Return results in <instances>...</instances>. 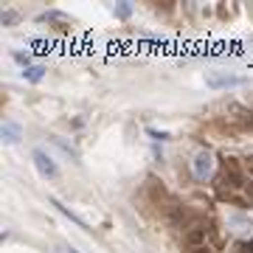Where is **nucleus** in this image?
Wrapping results in <instances>:
<instances>
[{
  "label": "nucleus",
  "mask_w": 253,
  "mask_h": 253,
  "mask_svg": "<svg viewBox=\"0 0 253 253\" xmlns=\"http://www.w3.org/2000/svg\"><path fill=\"white\" fill-rule=\"evenodd\" d=\"M217 186L222 191H239L245 186V172H242V163L236 158H222L219 161V174H217Z\"/></svg>",
  "instance_id": "nucleus-1"
},
{
  "label": "nucleus",
  "mask_w": 253,
  "mask_h": 253,
  "mask_svg": "<svg viewBox=\"0 0 253 253\" xmlns=\"http://www.w3.org/2000/svg\"><path fill=\"white\" fill-rule=\"evenodd\" d=\"M31 163H34V169L40 172L42 180H56V177H59V166H56V161L45 152V149L37 146L34 152H31Z\"/></svg>",
  "instance_id": "nucleus-2"
},
{
  "label": "nucleus",
  "mask_w": 253,
  "mask_h": 253,
  "mask_svg": "<svg viewBox=\"0 0 253 253\" xmlns=\"http://www.w3.org/2000/svg\"><path fill=\"white\" fill-rule=\"evenodd\" d=\"M217 169V161H214V152H208V149H200L194 158H191V174L197 177L200 183H206L211 174Z\"/></svg>",
  "instance_id": "nucleus-3"
},
{
  "label": "nucleus",
  "mask_w": 253,
  "mask_h": 253,
  "mask_svg": "<svg viewBox=\"0 0 253 253\" xmlns=\"http://www.w3.org/2000/svg\"><path fill=\"white\" fill-rule=\"evenodd\" d=\"M20 138H23V124L14 121V118H6V121L0 124V141H3V146L20 144Z\"/></svg>",
  "instance_id": "nucleus-4"
},
{
  "label": "nucleus",
  "mask_w": 253,
  "mask_h": 253,
  "mask_svg": "<svg viewBox=\"0 0 253 253\" xmlns=\"http://www.w3.org/2000/svg\"><path fill=\"white\" fill-rule=\"evenodd\" d=\"M206 84L219 90V87H239V84H245V79L242 76H231V73H211L206 79Z\"/></svg>",
  "instance_id": "nucleus-5"
},
{
  "label": "nucleus",
  "mask_w": 253,
  "mask_h": 253,
  "mask_svg": "<svg viewBox=\"0 0 253 253\" xmlns=\"http://www.w3.org/2000/svg\"><path fill=\"white\" fill-rule=\"evenodd\" d=\"M206 234L208 228L203 225V222H197V225L189 228V234H186V242H189L191 251H197V248H206Z\"/></svg>",
  "instance_id": "nucleus-6"
},
{
  "label": "nucleus",
  "mask_w": 253,
  "mask_h": 253,
  "mask_svg": "<svg viewBox=\"0 0 253 253\" xmlns=\"http://www.w3.org/2000/svg\"><path fill=\"white\" fill-rule=\"evenodd\" d=\"M48 203H51V206H54L56 211L62 214V217H68V219H71V222H76V225H79L82 231H90V225H87V219H82L79 214H76V211H71V208L65 206V203H59V200H56V197H51V200H48Z\"/></svg>",
  "instance_id": "nucleus-7"
},
{
  "label": "nucleus",
  "mask_w": 253,
  "mask_h": 253,
  "mask_svg": "<svg viewBox=\"0 0 253 253\" xmlns=\"http://www.w3.org/2000/svg\"><path fill=\"white\" fill-rule=\"evenodd\" d=\"M228 225L234 228V231H253V217L248 214H228Z\"/></svg>",
  "instance_id": "nucleus-8"
},
{
  "label": "nucleus",
  "mask_w": 253,
  "mask_h": 253,
  "mask_svg": "<svg viewBox=\"0 0 253 253\" xmlns=\"http://www.w3.org/2000/svg\"><path fill=\"white\" fill-rule=\"evenodd\" d=\"M45 73H48L45 65H31V68H23V71H20V76H23L26 82H31V84H37V82L45 79Z\"/></svg>",
  "instance_id": "nucleus-9"
},
{
  "label": "nucleus",
  "mask_w": 253,
  "mask_h": 253,
  "mask_svg": "<svg viewBox=\"0 0 253 253\" xmlns=\"http://www.w3.org/2000/svg\"><path fill=\"white\" fill-rule=\"evenodd\" d=\"M51 141H54V144L59 146V149H62L65 155H71V161H73V163H79V152H76V149H73V146L68 144V141H62L59 135H51Z\"/></svg>",
  "instance_id": "nucleus-10"
},
{
  "label": "nucleus",
  "mask_w": 253,
  "mask_h": 253,
  "mask_svg": "<svg viewBox=\"0 0 253 253\" xmlns=\"http://www.w3.org/2000/svg\"><path fill=\"white\" fill-rule=\"evenodd\" d=\"M110 11H113L118 20H126L132 14V3H116V6H110Z\"/></svg>",
  "instance_id": "nucleus-11"
},
{
  "label": "nucleus",
  "mask_w": 253,
  "mask_h": 253,
  "mask_svg": "<svg viewBox=\"0 0 253 253\" xmlns=\"http://www.w3.org/2000/svg\"><path fill=\"white\" fill-rule=\"evenodd\" d=\"M17 20H20V14H17L14 9H3V14H0V23H3L6 28H9V26H14Z\"/></svg>",
  "instance_id": "nucleus-12"
},
{
  "label": "nucleus",
  "mask_w": 253,
  "mask_h": 253,
  "mask_svg": "<svg viewBox=\"0 0 253 253\" xmlns=\"http://www.w3.org/2000/svg\"><path fill=\"white\" fill-rule=\"evenodd\" d=\"M146 135H152V141H169V132H166V129H155V126H149V129H146Z\"/></svg>",
  "instance_id": "nucleus-13"
},
{
  "label": "nucleus",
  "mask_w": 253,
  "mask_h": 253,
  "mask_svg": "<svg viewBox=\"0 0 253 253\" xmlns=\"http://www.w3.org/2000/svg\"><path fill=\"white\" fill-rule=\"evenodd\" d=\"M11 59H14L17 65H23V68H31V56L23 54V51H14V54H11Z\"/></svg>",
  "instance_id": "nucleus-14"
},
{
  "label": "nucleus",
  "mask_w": 253,
  "mask_h": 253,
  "mask_svg": "<svg viewBox=\"0 0 253 253\" xmlns=\"http://www.w3.org/2000/svg\"><path fill=\"white\" fill-rule=\"evenodd\" d=\"M245 172H248V174H251V177H253V155H251V158H248V161H245Z\"/></svg>",
  "instance_id": "nucleus-15"
},
{
  "label": "nucleus",
  "mask_w": 253,
  "mask_h": 253,
  "mask_svg": "<svg viewBox=\"0 0 253 253\" xmlns=\"http://www.w3.org/2000/svg\"><path fill=\"white\" fill-rule=\"evenodd\" d=\"M62 251H65V253H82V251H76L73 245H62Z\"/></svg>",
  "instance_id": "nucleus-16"
},
{
  "label": "nucleus",
  "mask_w": 253,
  "mask_h": 253,
  "mask_svg": "<svg viewBox=\"0 0 253 253\" xmlns=\"http://www.w3.org/2000/svg\"><path fill=\"white\" fill-rule=\"evenodd\" d=\"M191 253H211L208 248H197V251H191Z\"/></svg>",
  "instance_id": "nucleus-17"
},
{
  "label": "nucleus",
  "mask_w": 253,
  "mask_h": 253,
  "mask_svg": "<svg viewBox=\"0 0 253 253\" xmlns=\"http://www.w3.org/2000/svg\"><path fill=\"white\" fill-rule=\"evenodd\" d=\"M248 251H251V253H253V239H251V242H248Z\"/></svg>",
  "instance_id": "nucleus-18"
}]
</instances>
